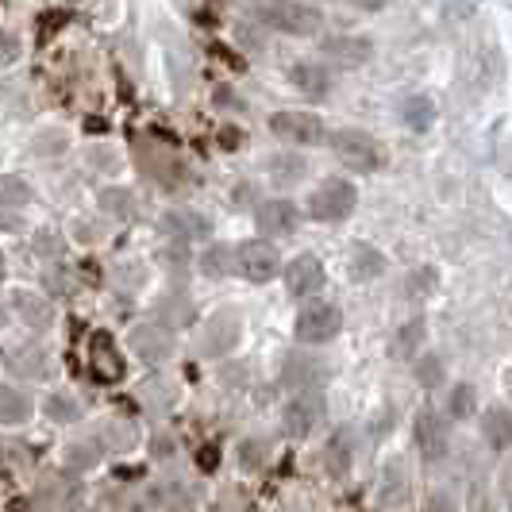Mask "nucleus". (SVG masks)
I'll return each mask as SVG.
<instances>
[{
    "instance_id": "obj_1",
    "label": "nucleus",
    "mask_w": 512,
    "mask_h": 512,
    "mask_svg": "<svg viewBox=\"0 0 512 512\" xmlns=\"http://www.w3.org/2000/svg\"><path fill=\"white\" fill-rule=\"evenodd\" d=\"M355 205H359V189L347 178H328L312 189L308 216L320 220V224H339V220H347L355 212Z\"/></svg>"
},
{
    "instance_id": "obj_2",
    "label": "nucleus",
    "mask_w": 512,
    "mask_h": 512,
    "mask_svg": "<svg viewBox=\"0 0 512 512\" xmlns=\"http://www.w3.org/2000/svg\"><path fill=\"white\" fill-rule=\"evenodd\" d=\"M328 143H332V154L343 162V166H351V170H359V174H374L378 166L385 162L382 154V143L374 139V135H366L359 128H339L328 135Z\"/></svg>"
},
{
    "instance_id": "obj_3",
    "label": "nucleus",
    "mask_w": 512,
    "mask_h": 512,
    "mask_svg": "<svg viewBox=\"0 0 512 512\" xmlns=\"http://www.w3.org/2000/svg\"><path fill=\"white\" fill-rule=\"evenodd\" d=\"M258 24L274 27V31H285V35H312L324 24V12L312 8V4H301V0H278V4H262L255 8Z\"/></svg>"
},
{
    "instance_id": "obj_4",
    "label": "nucleus",
    "mask_w": 512,
    "mask_h": 512,
    "mask_svg": "<svg viewBox=\"0 0 512 512\" xmlns=\"http://www.w3.org/2000/svg\"><path fill=\"white\" fill-rule=\"evenodd\" d=\"M343 332V312L328 301H312L297 312V320H293V335H297V343H305V347H320V343H332L335 335Z\"/></svg>"
},
{
    "instance_id": "obj_5",
    "label": "nucleus",
    "mask_w": 512,
    "mask_h": 512,
    "mask_svg": "<svg viewBox=\"0 0 512 512\" xmlns=\"http://www.w3.org/2000/svg\"><path fill=\"white\" fill-rule=\"evenodd\" d=\"M239 339H243V316L235 308H220V312H212L205 320L197 347H201L205 359H224V355H231L239 347Z\"/></svg>"
},
{
    "instance_id": "obj_6",
    "label": "nucleus",
    "mask_w": 512,
    "mask_h": 512,
    "mask_svg": "<svg viewBox=\"0 0 512 512\" xmlns=\"http://www.w3.org/2000/svg\"><path fill=\"white\" fill-rule=\"evenodd\" d=\"M235 270L255 285H266L278 278L282 270V258H278V247H270L266 239H247L235 247Z\"/></svg>"
},
{
    "instance_id": "obj_7",
    "label": "nucleus",
    "mask_w": 512,
    "mask_h": 512,
    "mask_svg": "<svg viewBox=\"0 0 512 512\" xmlns=\"http://www.w3.org/2000/svg\"><path fill=\"white\" fill-rule=\"evenodd\" d=\"M270 131L293 143V147H312V143H324V120L316 112H297V108H285L270 116Z\"/></svg>"
},
{
    "instance_id": "obj_8",
    "label": "nucleus",
    "mask_w": 512,
    "mask_h": 512,
    "mask_svg": "<svg viewBox=\"0 0 512 512\" xmlns=\"http://www.w3.org/2000/svg\"><path fill=\"white\" fill-rule=\"evenodd\" d=\"M135 359H143L147 366H162V362L174 355V335L166 332L162 324H135L128 335Z\"/></svg>"
},
{
    "instance_id": "obj_9",
    "label": "nucleus",
    "mask_w": 512,
    "mask_h": 512,
    "mask_svg": "<svg viewBox=\"0 0 512 512\" xmlns=\"http://www.w3.org/2000/svg\"><path fill=\"white\" fill-rule=\"evenodd\" d=\"M320 420H324V397H320V393H297L282 412L285 432H289L293 439L312 436Z\"/></svg>"
},
{
    "instance_id": "obj_10",
    "label": "nucleus",
    "mask_w": 512,
    "mask_h": 512,
    "mask_svg": "<svg viewBox=\"0 0 512 512\" xmlns=\"http://www.w3.org/2000/svg\"><path fill=\"white\" fill-rule=\"evenodd\" d=\"M412 436H416V447L428 462H439L447 455V420L439 416L436 409H420L416 420H412Z\"/></svg>"
},
{
    "instance_id": "obj_11",
    "label": "nucleus",
    "mask_w": 512,
    "mask_h": 512,
    "mask_svg": "<svg viewBox=\"0 0 512 512\" xmlns=\"http://www.w3.org/2000/svg\"><path fill=\"white\" fill-rule=\"evenodd\" d=\"M328 378H332V370H328V362L324 359H316V355H301V351L285 355L282 385H289V389H305V393H312L316 385H324Z\"/></svg>"
},
{
    "instance_id": "obj_12",
    "label": "nucleus",
    "mask_w": 512,
    "mask_h": 512,
    "mask_svg": "<svg viewBox=\"0 0 512 512\" xmlns=\"http://www.w3.org/2000/svg\"><path fill=\"white\" fill-rule=\"evenodd\" d=\"M320 285H324L320 258L297 255L285 266V289H289V297H312V293H320Z\"/></svg>"
},
{
    "instance_id": "obj_13",
    "label": "nucleus",
    "mask_w": 512,
    "mask_h": 512,
    "mask_svg": "<svg viewBox=\"0 0 512 512\" xmlns=\"http://www.w3.org/2000/svg\"><path fill=\"white\" fill-rule=\"evenodd\" d=\"M255 224L262 235H293L297 231V224H301V212H297V205L293 201H262V205L255 208Z\"/></svg>"
},
{
    "instance_id": "obj_14",
    "label": "nucleus",
    "mask_w": 512,
    "mask_h": 512,
    "mask_svg": "<svg viewBox=\"0 0 512 512\" xmlns=\"http://www.w3.org/2000/svg\"><path fill=\"white\" fill-rule=\"evenodd\" d=\"M89 366H93V374L101 378V382H124V359H120V351H116V343H112V335L108 332H97L93 335V343H89Z\"/></svg>"
},
{
    "instance_id": "obj_15",
    "label": "nucleus",
    "mask_w": 512,
    "mask_h": 512,
    "mask_svg": "<svg viewBox=\"0 0 512 512\" xmlns=\"http://www.w3.org/2000/svg\"><path fill=\"white\" fill-rule=\"evenodd\" d=\"M320 51H324V58L339 62V66H362V62H370L374 43L362 39V35H328L320 43Z\"/></svg>"
},
{
    "instance_id": "obj_16",
    "label": "nucleus",
    "mask_w": 512,
    "mask_h": 512,
    "mask_svg": "<svg viewBox=\"0 0 512 512\" xmlns=\"http://www.w3.org/2000/svg\"><path fill=\"white\" fill-rule=\"evenodd\" d=\"M8 370H12L16 378L43 382V378H51V374H54V362H51V355H47L43 347L27 343V347H16V351H8Z\"/></svg>"
},
{
    "instance_id": "obj_17",
    "label": "nucleus",
    "mask_w": 512,
    "mask_h": 512,
    "mask_svg": "<svg viewBox=\"0 0 512 512\" xmlns=\"http://www.w3.org/2000/svg\"><path fill=\"white\" fill-rule=\"evenodd\" d=\"M162 231L174 239V243H197L212 235V220L201 212H166L162 216Z\"/></svg>"
},
{
    "instance_id": "obj_18",
    "label": "nucleus",
    "mask_w": 512,
    "mask_h": 512,
    "mask_svg": "<svg viewBox=\"0 0 512 512\" xmlns=\"http://www.w3.org/2000/svg\"><path fill=\"white\" fill-rule=\"evenodd\" d=\"M8 308L24 320L27 328H47L54 320V308L47 297H39V293H31V289H16L12 293V301H8Z\"/></svg>"
},
{
    "instance_id": "obj_19",
    "label": "nucleus",
    "mask_w": 512,
    "mask_h": 512,
    "mask_svg": "<svg viewBox=\"0 0 512 512\" xmlns=\"http://www.w3.org/2000/svg\"><path fill=\"white\" fill-rule=\"evenodd\" d=\"M154 316H158V324L170 332V328H189L197 312H193V301H189L181 289H170V293H162V297H158Z\"/></svg>"
},
{
    "instance_id": "obj_20",
    "label": "nucleus",
    "mask_w": 512,
    "mask_h": 512,
    "mask_svg": "<svg viewBox=\"0 0 512 512\" xmlns=\"http://www.w3.org/2000/svg\"><path fill=\"white\" fill-rule=\"evenodd\" d=\"M289 81L312 97V101H324L328 97V89H332V74H328V66H320V62H297L293 70H289Z\"/></svg>"
},
{
    "instance_id": "obj_21",
    "label": "nucleus",
    "mask_w": 512,
    "mask_h": 512,
    "mask_svg": "<svg viewBox=\"0 0 512 512\" xmlns=\"http://www.w3.org/2000/svg\"><path fill=\"white\" fill-rule=\"evenodd\" d=\"M35 416V401L20 385H0V424H27Z\"/></svg>"
},
{
    "instance_id": "obj_22",
    "label": "nucleus",
    "mask_w": 512,
    "mask_h": 512,
    "mask_svg": "<svg viewBox=\"0 0 512 512\" xmlns=\"http://www.w3.org/2000/svg\"><path fill=\"white\" fill-rule=\"evenodd\" d=\"M482 436H486L489 447L509 451L512 447V409L509 405H493V409L482 416Z\"/></svg>"
},
{
    "instance_id": "obj_23",
    "label": "nucleus",
    "mask_w": 512,
    "mask_h": 512,
    "mask_svg": "<svg viewBox=\"0 0 512 512\" xmlns=\"http://www.w3.org/2000/svg\"><path fill=\"white\" fill-rule=\"evenodd\" d=\"M324 462H328V470H332L335 478H343V474L351 470V462H355V436H351V428H339V432L328 439Z\"/></svg>"
},
{
    "instance_id": "obj_24",
    "label": "nucleus",
    "mask_w": 512,
    "mask_h": 512,
    "mask_svg": "<svg viewBox=\"0 0 512 512\" xmlns=\"http://www.w3.org/2000/svg\"><path fill=\"white\" fill-rule=\"evenodd\" d=\"M424 335H428V324H424L420 316L409 320V324H401L397 335H393V343H389V355H393V359H412V355H420Z\"/></svg>"
},
{
    "instance_id": "obj_25",
    "label": "nucleus",
    "mask_w": 512,
    "mask_h": 512,
    "mask_svg": "<svg viewBox=\"0 0 512 512\" xmlns=\"http://www.w3.org/2000/svg\"><path fill=\"white\" fill-rule=\"evenodd\" d=\"M382 274H385L382 251H374L370 243H359L355 255H351V278H355V282H374V278H382Z\"/></svg>"
},
{
    "instance_id": "obj_26",
    "label": "nucleus",
    "mask_w": 512,
    "mask_h": 512,
    "mask_svg": "<svg viewBox=\"0 0 512 512\" xmlns=\"http://www.w3.org/2000/svg\"><path fill=\"white\" fill-rule=\"evenodd\" d=\"M401 116H405V124H409L412 131H428L432 120H436V101H432L428 93H412V97H405V104H401Z\"/></svg>"
},
{
    "instance_id": "obj_27",
    "label": "nucleus",
    "mask_w": 512,
    "mask_h": 512,
    "mask_svg": "<svg viewBox=\"0 0 512 512\" xmlns=\"http://www.w3.org/2000/svg\"><path fill=\"white\" fill-rule=\"evenodd\" d=\"M97 205H101L104 216L131 220V216H135V193H131V189H124V185H108V189H101Z\"/></svg>"
},
{
    "instance_id": "obj_28",
    "label": "nucleus",
    "mask_w": 512,
    "mask_h": 512,
    "mask_svg": "<svg viewBox=\"0 0 512 512\" xmlns=\"http://www.w3.org/2000/svg\"><path fill=\"white\" fill-rule=\"evenodd\" d=\"M197 266H201V274L212 278V282H220V278H228L231 270H235V251L231 247H205L201 258H197Z\"/></svg>"
},
{
    "instance_id": "obj_29",
    "label": "nucleus",
    "mask_w": 512,
    "mask_h": 512,
    "mask_svg": "<svg viewBox=\"0 0 512 512\" xmlns=\"http://www.w3.org/2000/svg\"><path fill=\"white\" fill-rule=\"evenodd\" d=\"M382 493L385 501H405L409 497V470L401 459H389V466L382 470Z\"/></svg>"
},
{
    "instance_id": "obj_30",
    "label": "nucleus",
    "mask_w": 512,
    "mask_h": 512,
    "mask_svg": "<svg viewBox=\"0 0 512 512\" xmlns=\"http://www.w3.org/2000/svg\"><path fill=\"white\" fill-rule=\"evenodd\" d=\"M447 412H451V420H470L478 412V389L470 382L455 385L451 397H447Z\"/></svg>"
},
{
    "instance_id": "obj_31",
    "label": "nucleus",
    "mask_w": 512,
    "mask_h": 512,
    "mask_svg": "<svg viewBox=\"0 0 512 512\" xmlns=\"http://www.w3.org/2000/svg\"><path fill=\"white\" fill-rule=\"evenodd\" d=\"M31 201V189L24 178H12V174H0V208H24Z\"/></svg>"
},
{
    "instance_id": "obj_32",
    "label": "nucleus",
    "mask_w": 512,
    "mask_h": 512,
    "mask_svg": "<svg viewBox=\"0 0 512 512\" xmlns=\"http://www.w3.org/2000/svg\"><path fill=\"white\" fill-rule=\"evenodd\" d=\"M43 412H47L51 420H58V424H74L77 416H81V409H77V401L70 393H51V397H43Z\"/></svg>"
},
{
    "instance_id": "obj_33",
    "label": "nucleus",
    "mask_w": 512,
    "mask_h": 512,
    "mask_svg": "<svg viewBox=\"0 0 512 512\" xmlns=\"http://www.w3.org/2000/svg\"><path fill=\"white\" fill-rule=\"evenodd\" d=\"M308 162L301 158V154H274V162H270V174L278 181H297L305 178Z\"/></svg>"
},
{
    "instance_id": "obj_34",
    "label": "nucleus",
    "mask_w": 512,
    "mask_h": 512,
    "mask_svg": "<svg viewBox=\"0 0 512 512\" xmlns=\"http://www.w3.org/2000/svg\"><path fill=\"white\" fill-rule=\"evenodd\" d=\"M416 382L424 385V389H436L443 385V355H424V359H416Z\"/></svg>"
},
{
    "instance_id": "obj_35",
    "label": "nucleus",
    "mask_w": 512,
    "mask_h": 512,
    "mask_svg": "<svg viewBox=\"0 0 512 512\" xmlns=\"http://www.w3.org/2000/svg\"><path fill=\"white\" fill-rule=\"evenodd\" d=\"M266 455H270L266 439H243V443H239V451H235V459H239L243 470H258V466L266 462Z\"/></svg>"
},
{
    "instance_id": "obj_36",
    "label": "nucleus",
    "mask_w": 512,
    "mask_h": 512,
    "mask_svg": "<svg viewBox=\"0 0 512 512\" xmlns=\"http://www.w3.org/2000/svg\"><path fill=\"white\" fill-rule=\"evenodd\" d=\"M436 285H439L436 266H420V270H412V274H409V282H405V293H409V297H424V293H432Z\"/></svg>"
},
{
    "instance_id": "obj_37",
    "label": "nucleus",
    "mask_w": 512,
    "mask_h": 512,
    "mask_svg": "<svg viewBox=\"0 0 512 512\" xmlns=\"http://www.w3.org/2000/svg\"><path fill=\"white\" fill-rule=\"evenodd\" d=\"M104 436H101V443H104V451H131L135 447V432L131 428H120V424H112V428H101Z\"/></svg>"
},
{
    "instance_id": "obj_38",
    "label": "nucleus",
    "mask_w": 512,
    "mask_h": 512,
    "mask_svg": "<svg viewBox=\"0 0 512 512\" xmlns=\"http://www.w3.org/2000/svg\"><path fill=\"white\" fill-rule=\"evenodd\" d=\"M420 512H462V509H459V497H455L451 489H432V493L424 497Z\"/></svg>"
},
{
    "instance_id": "obj_39",
    "label": "nucleus",
    "mask_w": 512,
    "mask_h": 512,
    "mask_svg": "<svg viewBox=\"0 0 512 512\" xmlns=\"http://www.w3.org/2000/svg\"><path fill=\"white\" fill-rule=\"evenodd\" d=\"M66 466H70V470H93V466H97V447H93V443L70 447V451H66Z\"/></svg>"
},
{
    "instance_id": "obj_40",
    "label": "nucleus",
    "mask_w": 512,
    "mask_h": 512,
    "mask_svg": "<svg viewBox=\"0 0 512 512\" xmlns=\"http://www.w3.org/2000/svg\"><path fill=\"white\" fill-rule=\"evenodd\" d=\"M35 151L39 154L66 151V135H62V131H47V135H39V139H35Z\"/></svg>"
},
{
    "instance_id": "obj_41",
    "label": "nucleus",
    "mask_w": 512,
    "mask_h": 512,
    "mask_svg": "<svg viewBox=\"0 0 512 512\" xmlns=\"http://www.w3.org/2000/svg\"><path fill=\"white\" fill-rule=\"evenodd\" d=\"M158 262H162V266H170V270H181V266L189 262V255H185V243L162 247V251H158Z\"/></svg>"
},
{
    "instance_id": "obj_42",
    "label": "nucleus",
    "mask_w": 512,
    "mask_h": 512,
    "mask_svg": "<svg viewBox=\"0 0 512 512\" xmlns=\"http://www.w3.org/2000/svg\"><path fill=\"white\" fill-rule=\"evenodd\" d=\"M35 255L43 258H54V255H62V239H58V235H51V231H47V235H43V231H39V235H35Z\"/></svg>"
},
{
    "instance_id": "obj_43",
    "label": "nucleus",
    "mask_w": 512,
    "mask_h": 512,
    "mask_svg": "<svg viewBox=\"0 0 512 512\" xmlns=\"http://www.w3.org/2000/svg\"><path fill=\"white\" fill-rule=\"evenodd\" d=\"M16 58H20V39L8 35V31H0V66H12Z\"/></svg>"
},
{
    "instance_id": "obj_44",
    "label": "nucleus",
    "mask_w": 512,
    "mask_h": 512,
    "mask_svg": "<svg viewBox=\"0 0 512 512\" xmlns=\"http://www.w3.org/2000/svg\"><path fill=\"white\" fill-rule=\"evenodd\" d=\"M197 462H201V470H205V474H212V470L220 466V447H212V443L201 447V451H197Z\"/></svg>"
},
{
    "instance_id": "obj_45",
    "label": "nucleus",
    "mask_w": 512,
    "mask_h": 512,
    "mask_svg": "<svg viewBox=\"0 0 512 512\" xmlns=\"http://www.w3.org/2000/svg\"><path fill=\"white\" fill-rule=\"evenodd\" d=\"M70 20V12H47V16H39V35H54L51 27L66 24Z\"/></svg>"
},
{
    "instance_id": "obj_46",
    "label": "nucleus",
    "mask_w": 512,
    "mask_h": 512,
    "mask_svg": "<svg viewBox=\"0 0 512 512\" xmlns=\"http://www.w3.org/2000/svg\"><path fill=\"white\" fill-rule=\"evenodd\" d=\"M497 486H501V493H505V501H509V509H512V459L501 466V474H497Z\"/></svg>"
},
{
    "instance_id": "obj_47",
    "label": "nucleus",
    "mask_w": 512,
    "mask_h": 512,
    "mask_svg": "<svg viewBox=\"0 0 512 512\" xmlns=\"http://www.w3.org/2000/svg\"><path fill=\"white\" fill-rule=\"evenodd\" d=\"M24 224H20V216L16 212H8V208H0V231H20Z\"/></svg>"
},
{
    "instance_id": "obj_48",
    "label": "nucleus",
    "mask_w": 512,
    "mask_h": 512,
    "mask_svg": "<svg viewBox=\"0 0 512 512\" xmlns=\"http://www.w3.org/2000/svg\"><path fill=\"white\" fill-rule=\"evenodd\" d=\"M239 139H243V135H239L235 128H224V131H220V143H224L228 151H231V147H239Z\"/></svg>"
},
{
    "instance_id": "obj_49",
    "label": "nucleus",
    "mask_w": 512,
    "mask_h": 512,
    "mask_svg": "<svg viewBox=\"0 0 512 512\" xmlns=\"http://www.w3.org/2000/svg\"><path fill=\"white\" fill-rule=\"evenodd\" d=\"M154 455H174V443H170L166 436H158L154 439Z\"/></svg>"
},
{
    "instance_id": "obj_50",
    "label": "nucleus",
    "mask_w": 512,
    "mask_h": 512,
    "mask_svg": "<svg viewBox=\"0 0 512 512\" xmlns=\"http://www.w3.org/2000/svg\"><path fill=\"white\" fill-rule=\"evenodd\" d=\"M8 278V258H4V251H0V282Z\"/></svg>"
},
{
    "instance_id": "obj_51",
    "label": "nucleus",
    "mask_w": 512,
    "mask_h": 512,
    "mask_svg": "<svg viewBox=\"0 0 512 512\" xmlns=\"http://www.w3.org/2000/svg\"><path fill=\"white\" fill-rule=\"evenodd\" d=\"M4 316H8V312H4V308H0V324H4Z\"/></svg>"
},
{
    "instance_id": "obj_52",
    "label": "nucleus",
    "mask_w": 512,
    "mask_h": 512,
    "mask_svg": "<svg viewBox=\"0 0 512 512\" xmlns=\"http://www.w3.org/2000/svg\"><path fill=\"white\" fill-rule=\"evenodd\" d=\"M478 512H482V509H478ZM486 512H489V509H486Z\"/></svg>"
}]
</instances>
